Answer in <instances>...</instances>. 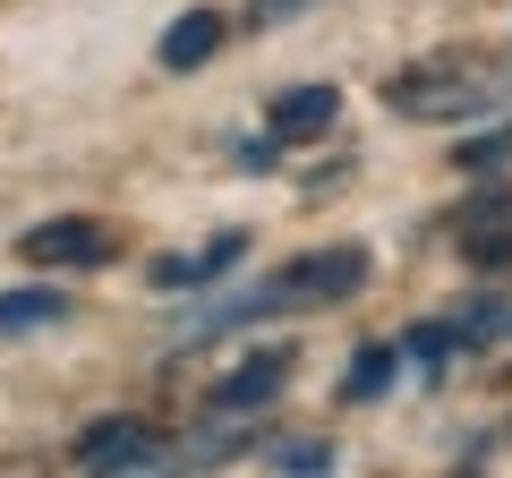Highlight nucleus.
<instances>
[{
    "label": "nucleus",
    "mask_w": 512,
    "mask_h": 478,
    "mask_svg": "<svg viewBox=\"0 0 512 478\" xmlns=\"http://www.w3.org/2000/svg\"><path fill=\"white\" fill-rule=\"evenodd\" d=\"M470 265H512V231H487V239L470 248Z\"/></svg>",
    "instance_id": "nucleus-15"
},
{
    "label": "nucleus",
    "mask_w": 512,
    "mask_h": 478,
    "mask_svg": "<svg viewBox=\"0 0 512 478\" xmlns=\"http://www.w3.org/2000/svg\"><path fill=\"white\" fill-rule=\"evenodd\" d=\"M384 103L402 120H478V111H504L512 103V60H487V52H444V60H419L384 86Z\"/></svg>",
    "instance_id": "nucleus-1"
},
{
    "label": "nucleus",
    "mask_w": 512,
    "mask_h": 478,
    "mask_svg": "<svg viewBox=\"0 0 512 478\" xmlns=\"http://www.w3.org/2000/svg\"><path fill=\"white\" fill-rule=\"evenodd\" d=\"M461 163H512V129H495V137H470V146H461Z\"/></svg>",
    "instance_id": "nucleus-13"
},
{
    "label": "nucleus",
    "mask_w": 512,
    "mask_h": 478,
    "mask_svg": "<svg viewBox=\"0 0 512 478\" xmlns=\"http://www.w3.org/2000/svg\"><path fill=\"white\" fill-rule=\"evenodd\" d=\"M333 111H342L333 86H282L274 103H265V137H274V146H316V137L333 129Z\"/></svg>",
    "instance_id": "nucleus-5"
},
{
    "label": "nucleus",
    "mask_w": 512,
    "mask_h": 478,
    "mask_svg": "<svg viewBox=\"0 0 512 478\" xmlns=\"http://www.w3.org/2000/svg\"><path fill=\"white\" fill-rule=\"evenodd\" d=\"M77 470L86 478H171L163 427L154 419H94L86 436H77Z\"/></svg>",
    "instance_id": "nucleus-2"
},
{
    "label": "nucleus",
    "mask_w": 512,
    "mask_h": 478,
    "mask_svg": "<svg viewBox=\"0 0 512 478\" xmlns=\"http://www.w3.org/2000/svg\"><path fill=\"white\" fill-rule=\"evenodd\" d=\"M60 316H69L60 291H0V342H9V333H43V325H60Z\"/></svg>",
    "instance_id": "nucleus-9"
},
{
    "label": "nucleus",
    "mask_w": 512,
    "mask_h": 478,
    "mask_svg": "<svg viewBox=\"0 0 512 478\" xmlns=\"http://www.w3.org/2000/svg\"><path fill=\"white\" fill-rule=\"evenodd\" d=\"M18 257L26 265H103L111 257V231L86 214H60V222H35V231L18 239Z\"/></svg>",
    "instance_id": "nucleus-4"
},
{
    "label": "nucleus",
    "mask_w": 512,
    "mask_h": 478,
    "mask_svg": "<svg viewBox=\"0 0 512 478\" xmlns=\"http://www.w3.org/2000/svg\"><path fill=\"white\" fill-rule=\"evenodd\" d=\"M384 385H393V350H384V342H367L359 359H350V376H342V393H350V402H376Z\"/></svg>",
    "instance_id": "nucleus-10"
},
{
    "label": "nucleus",
    "mask_w": 512,
    "mask_h": 478,
    "mask_svg": "<svg viewBox=\"0 0 512 478\" xmlns=\"http://www.w3.org/2000/svg\"><path fill=\"white\" fill-rule=\"evenodd\" d=\"M282 376H291V350H256V359H239V368L214 385V419H239V410H265V402L282 393Z\"/></svg>",
    "instance_id": "nucleus-6"
},
{
    "label": "nucleus",
    "mask_w": 512,
    "mask_h": 478,
    "mask_svg": "<svg viewBox=\"0 0 512 478\" xmlns=\"http://www.w3.org/2000/svg\"><path fill=\"white\" fill-rule=\"evenodd\" d=\"M453 342H461L453 325H419V333H410L402 350H410V359H419V368H444V359H453Z\"/></svg>",
    "instance_id": "nucleus-11"
},
{
    "label": "nucleus",
    "mask_w": 512,
    "mask_h": 478,
    "mask_svg": "<svg viewBox=\"0 0 512 478\" xmlns=\"http://www.w3.org/2000/svg\"><path fill=\"white\" fill-rule=\"evenodd\" d=\"M239 248H248V239H239V231H222V239H205V248H188V257H163V265H154V291H188V282L231 274V265H239Z\"/></svg>",
    "instance_id": "nucleus-8"
},
{
    "label": "nucleus",
    "mask_w": 512,
    "mask_h": 478,
    "mask_svg": "<svg viewBox=\"0 0 512 478\" xmlns=\"http://www.w3.org/2000/svg\"><path fill=\"white\" fill-rule=\"evenodd\" d=\"M222 9H188V18H171L163 26V69H205V60L222 52Z\"/></svg>",
    "instance_id": "nucleus-7"
},
{
    "label": "nucleus",
    "mask_w": 512,
    "mask_h": 478,
    "mask_svg": "<svg viewBox=\"0 0 512 478\" xmlns=\"http://www.w3.org/2000/svg\"><path fill=\"white\" fill-rule=\"evenodd\" d=\"M359 282H367V248H325V257L282 265V274L256 291V308H274V299H350Z\"/></svg>",
    "instance_id": "nucleus-3"
},
{
    "label": "nucleus",
    "mask_w": 512,
    "mask_h": 478,
    "mask_svg": "<svg viewBox=\"0 0 512 478\" xmlns=\"http://www.w3.org/2000/svg\"><path fill=\"white\" fill-rule=\"evenodd\" d=\"M299 9H316V0H248V26H282V18H299Z\"/></svg>",
    "instance_id": "nucleus-14"
},
{
    "label": "nucleus",
    "mask_w": 512,
    "mask_h": 478,
    "mask_svg": "<svg viewBox=\"0 0 512 478\" xmlns=\"http://www.w3.org/2000/svg\"><path fill=\"white\" fill-rule=\"evenodd\" d=\"M274 461H282L291 478H325V461H333V453H325V444H282Z\"/></svg>",
    "instance_id": "nucleus-12"
}]
</instances>
